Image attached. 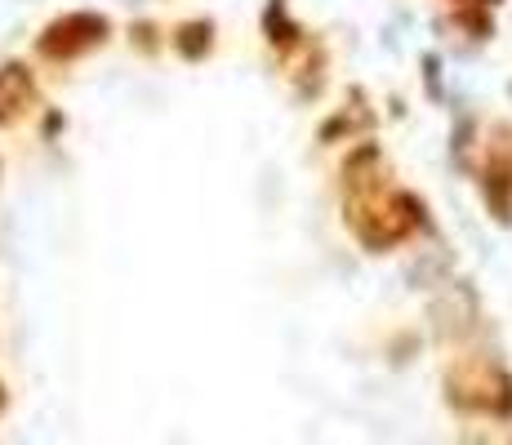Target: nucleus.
Returning a JSON list of instances; mask_svg holds the SVG:
<instances>
[{"instance_id":"obj_1","label":"nucleus","mask_w":512,"mask_h":445,"mask_svg":"<svg viewBox=\"0 0 512 445\" xmlns=\"http://www.w3.org/2000/svg\"><path fill=\"white\" fill-rule=\"evenodd\" d=\"M450 401L464 405V410H486V414H508L512 410V383L486 356H472L459 361L450 370Z\"/></svg>"},{"instance_id":"obj_2","label":"nucleus","mask_w":512,"mask_h":445,"mask_svg":"<svg viewBox=\"0 0 512 445\" xmlns=\"http://www.w3.org/2000/svg\"><path fill=\"white\" fill-rule=\"evenodd\" d=\"M107 32H112V23L103 14H85V9L81 14H63L41 32V54L49 63H67V58H81L98 49L107 41Z\"/></svg>"},{"instance_id":"obj_3","label":"nucleus","mask_w":512,"mask_h":445,"mask_svg":"<svg viewBox=\"0 0 512 445\" xmlns=\"http://www.w3.org/2000/svg\"><path fill=\"white\" fill-rule=\"evenodd\" d=\"M486 201L499 223L512 219V138L504 134V147H490L486 165Z\"/></svg>"},{"instance_id":"obj_4","label":"nucleus","mask_w":512,"mask_h":445,"mask_svg":"<svg viewBox=\"0 0 512 445\" xmlns=\"http://www.w3.org/2000/svg\"><path fill=\"white\" fill-rule=\"evenodd\" d=\"M36 98V85H32V72L23 63H5L0 67V125H14L18 116L32 107Z\"/></svg>"},{"instance_id":"obj_5","label":"nucleus","mask_w":512,"mask_h":445,"mask_svg":"<svg viewBox=\"0 0 512 445\" xmlns=\"http://www.w3.org/2000/svg\"><path fill=\"white\" fill-rule=\"evenodd\" d=\"M210 36H214L210 23H183L179 36H174V45H179L183 58H201V54H210V45H214Z\"/></svg>"},{"instance_id":"obj_6","label":"nucleus","mask_w":512,"mask_h":445,"mask_svg":"<svg viewBox=\"0 0 512 445\" xmlns=\"http://www.w3.org/2000/svg\"><path fill=\"white\" fill-rule=\"evenodd\" d=\"M0 405H5V397H0Z\"/></svg>"}]
</instances>
